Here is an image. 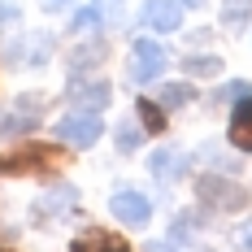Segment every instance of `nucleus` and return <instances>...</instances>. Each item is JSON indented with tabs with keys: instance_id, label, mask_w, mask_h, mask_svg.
<instances>
[{
	"instance_id": "7ed1b4c3",
	"label": "nucleus",
	"mask_w": 252,
	"mask_h": 252,
	"mask_svg": "<svg viewBox=\"0 0 252 252\" xmlns=\"http://www.w3.org/2000/svg\"><path fill=\"white\" fill-rule=\"evenodd\" d=\"M196 196H200L204 209H218V213H226V209H244V204H248V191H244L235 178H218V174L196 178Z\"/></svg>"
},
{
	"instance_id": "20e7f679",
	"label": "nucleus",
	"mask_w": 252,
	"mask_h": 252,
	"mask_svg": "<svg viewBox=\"0 0 252 252\" xmlns=\"http://www.w3.org/2000/svg\"><path fill=\"white\" fill-rule=\"evenodd\" d=\"M100 135H104L100 113H87V109H78V113H65V118L57 122V139H61V144H74V148H92Z\"/></svg>"
},
{
	"instance_id": "4be33fe9",
	"label": "nucleus",
	"mask_w": 252,
	"mask_h": 252,
	"mask_svg": "<svg viewBox=\"0 0 252 252\" xmlns=\"http://www.w3.org/2000/svg\"><path fill=\"white\" fill-rule=\"evenodd\" d=\"M178 4H183V9H200L204 0H178Z\"/></svg>"
},
{
	"instance_id": "9b49d317",
	"label": "nucleus",
	"mask_w": 252,
	"mask_h": 252,
	"mask_svg": "<svg viewBox=\"0 0 252 252\" xmlns=\"http://www.w3.org/2000/svg\"><path fill=\"white\" fill-rule=\"evenodd\" d=\"M230 144L252 152V96H244V104H239L235 118H230Z\"/></svg>"
},
{
	"instance_id": "39448f33",
	"label": "nucleus",
	"mask_w": 252,
	"mask_h": 252,
	"mask_svg": "<svg viewBox=\"0 0 252 252\" xmlns=\"http://www.w3.org/2000/svg\"><path fill=\"white\" fill-rule=\"evenodd\" d=\"M165 65H170V52L161 48L157 39H135V65H130V78L135 83H152Z\"/></svg>"
},
{
	"instance_id": "a211bd4d",
	"label": "nucleus",
	"mask_w": 252,
	"mask_h": 252,
	"mask_svg": "<svg viewBox=\"0 0 252 252\" xmlns=\"http://www.w3.org/2000/svg\"><path fill=\"white\" fill-rule=\"evenodd\" d=\"M87 26H100V4H87V9H78L74 31H87Z\"/></svg>"
},
{
	"instance_id": "9d476101",
	"label": "nucleus",
	"mask_w": 252,
	"mask_h": 252,
	"mask_svg": "<svg viewBox=\"0 0 252 252\" xmlns=\"http://www.w3.org/2000/svg\"><path fill=\"white\" fill-rule=\"evenodd\" d=\"M70 252H130L118 239V235H109V230H87V235H78L74 239V248Z\"/></svg>"
},
{
	"instance_id": "dca6fc26",
	"label": "nucleus",
	"mask_w": 252,
	"mask_h": 252,
	"mask_svg": "<svg viewBox=\"0 0 252 252\" xmlns=\"http://www.w3.org/2000/svg\"><path fill=\"white\" fill-rule=\"evenodd\" d=\"M139 139H144V130H139L135 122L118 126V148H122V152H135V148H139Z\"/></svg>"
},
{
	"instance_id": "4468645a",
	"label": "nucleus",
	"mask_w": 252,
	"mask_h": 252,
	"mask_svg": "<svg viewBox=\"0 0 252 252\" xmlns=\"http://www.w3.org/2000/svg\"><path fill=\"white\" fill-rule=\"evenodd\" d=\"M104 39H96V44H83V48H74L70 52V65L74 70H83V65H96V61H104Z\"/></svg>"
},
{
	"instance_id": "f257e3e1",
	"label": "nucleus",
	"mask_w": 252,
	"mask_h": 252,
	"mask_svg": "<svg viewBox=\"0 0 252 252\" xmlns=\"http://www.w3.org/2000/svg\"><path fill=\"white\" fill-rule=\"evenodd\" d=\"M65 165V152L44 144H18L13 152H0V174H52Z\"/></svg>"
},
{
	"instance_id": "aec40b11",
	"label": "nucleus",
	"mask_w": 252,
	"mask_h": 252,
	"mask_svg": "<svg viewBox=\"0 0 252 252\" xmlns=\"http://www.w3.org/2000/svg\"><path fill=\"white\" fill-rule=\"evenodd\" d=\"M39 4H44V9H48V13H61V9H70V4H74V0H39Z\"/></svg>"
},
{
	"instance_id": "0eeeda50",
	"label": "nucleus",
	"mask_w": 252,
	"mask_h": 252,
	"mask_svg": "<svg viewBox=\"0 0 252 252\" xmlns=\"http://www.w3.org/2000/svg\"><path fill=\"white\" fill-rule=\"evenodd\" d=\"M109 213H113L118 222H126V226H148L152 204H148V196H139V191H118V196L109 200Z\"/></svg>"
},
{
	"instance_id": "f03ea898",
	"label": "nucleus",
	"mask_w": 252,
	"mask_h": 252,
	"mask_svg": "<svg viewBox=\"0 0 252 252\" xmlns=\"http://www.w3.org/2000/svg\"><path fill=\"white\" fill-rule=\"evenodd\" d=\"M44 122V96H35V92H26L18 96L13 104H4V113H0V135H31L35 126Z\"/></svg>"
},
{
	"instance_id": "f8f14e48",
	"label": "nucleus",
	"mask_w": 252,
	"mask_h": 252,
	"mask_svg": "<svg viewBox=\"0 0 252 252\" xmlns=\"http://www.w3.org/2000/svg\"><path fill=\"white\" fill-rule=\"evenodd\" d=\"M196 100V87L191 83H165L161 92H157V104L161 109H183V104Z\"/></svg>"
},
{
	"instance_id": "423d86ee",
	"label": "nucleus",
	"mask_w": 252,
	"mask_h": 252,
	"mask_svg": "<svg viewBox=\"0 0 252 252\" xmlns=\"http://www.w3.org/2000/svg\"><path fill=\"white\" fill-rule=\"evenodd\" d=\"M139 18H144V26H148V31L170 35V31H178V26H183V4H178V0H144Z\"/></svg>"
},
{
	"instance_id": "412c9836",
	"label": "nucleus",
	"mask_w": 252,
	"mask_h": 252,
	"mask_svg": "<svg viewBox=\"0 0 252 252\" xmlns=\"http://www.w3.org/2000/svg\"><path fill=\"white\" fill-rule=\"evenodd\" d=\"M239 248H248V252H252V222L239 230Z\"/></svg>"
},
{
	"instance_id": "6e6552de",
	"label": "nucleus",
	"mask_w": 252,
	"mask_h": 252,
	"mask_svg": "<svg viewBox=\"0 0 252 252\" xmlns=\"http://www.w3.org/2000/svg\"><path fill=\"white\" fill-rule=\"evenodd\" d=\"M70 96H74L78 109H87V113H100V109H109V100H113V87L109 83H83V78H74L70 83Z\"/></svg>"
},
{
	"instance_id": "6ab92c4d",
	"label": "nucleus",
	"mask_w": 252,
	"mask_h": 252,
	"mask_svg": "<svg viewBox=\"0 0 252 252\" xmlns=\"http://www.w3.org/2000/svg\"><path fill=\"white\" fill-rule=\"evenodd\" d=\"M4 22H18V4H9V0H0V26Z\"/></svg>"
},
{
	"instance_id": "2eb2a0df",
	"label": "nucleus",
	"mask_w": 252,
	"mask_h": 252,
	"mask_svg": "<svg viewBox=\"0 0 252 252\" xmlns=\"http://www.w3.org/2000/svg\"><path fill=\"white\" fill-rule=\"evenodd\" d=\"M183 70L196 74V78H209V74H222V61H218V57H187Z\"/></svg>"
},
{
	"instance_id": "1a4fd4ad",
	"label": "nucleus",
	"mask_w": 252,
	"mask_h": 252,
	"mask_svg": "<svg viewBox=\"0 0 252 252\" xmlns=\"http://www.w3.org/2000/svg\"><path fill=\"white\" fill-rule=\"evenodd\" d=\"M191 170V157H183V152H170V148H161V152H152V174L157 178H183Z\"/></svg>"
},
{
	"instance_id": "ddd939ff",
	"label": "nucleus",
	"mask_w": 252,
	"mask_h": 252,
	"mask_svg": "<svg viewBox=\"0 0 252 252\" xmlns=\"http://www.w3.org/2000/svg\"><path fill=\"white\" fill-rule=\"evenodd\" d=\"M222 22L226 26L252 22V0H222Z\"/></svg>"
},
{
	"instance_id": "f3484780",
	"label": "nucleus",
	"mask_w": 252,
	"mask_h": 252,
	"mask_svg": "<svg viewBox=\"0 0 252 252\" xmlns=\"http://www.w3.org/2000/svg\"><path fill=\"white\" fill-rule=\"evenodd\" d=\"M135 109H139V118H144V126H148V130H161V126H165V118H161V104H152V100H139Z\"/></svg>"
}]
</instances>
